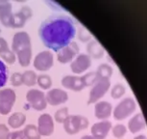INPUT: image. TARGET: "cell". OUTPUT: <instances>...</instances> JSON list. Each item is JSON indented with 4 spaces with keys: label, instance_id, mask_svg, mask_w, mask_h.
<instances>
[{
    "label": "cell",
    "instance_id": "cell-28",
    "mask_svg": "<svg viewBox=\"0 0 147 139\" xmlns=\"http://www.w3.org/2000/svg\"><path fill=\"white\" fill-rule=\"evenodd\" d=\"M82 79H83V82H84L85 87L93 85L94 83L98 80L95 72H90V73L84 74V76H82Z\"/></svg>",
    "mask_w": 147,
    "mask_h": 139
},
{
    "label": "cell",
    "instance_id": "cell-36",
    "mask_svg": "<svg viewBox=\"0 0 147 139\" xmlns=\"http://www.w3.org/2000/svg\"><path fill=\"white\" fill-rule=\"evenodd\" d=\"M81 139H95V138H94L92 135H84V136H82Z\"/></svg>",
    "mask_w": 147,
    "mask_h": 139
},
{
    "label": "cell",
    "instance_id": "cell-33",
    "mask_svg": "<svg viewBox=\"0 0 147 139\" xmlns=\"http://www.w3.org/2000/svg\"><path fill=\"white\" fill-rule=\"evenodd\" d=\"M7 139H26L23 130H15L9 133Z\"/></svg>",
    "mask_w": 147,
    "mask_h": 139
},
{
    "label": "cell",
    "instance_id": "cell-2",
    "mask_svg": "<svg viewBox=\"0 0 147 139\" xmlns=\"http://www.w3.org/2000/svg\"><path fill=\"white\" fill-rule=\"evenodd\" d=\"M12 50L15 52L21 67H28L31 64L33 51L31 37L26 31H18L13 37Z\"/></svg>",
    "mask_w": 147,
    "mask_h": 139
},
{
    "label": "cell",
    "instance_id": "cell-5",
    "mask_svg": "<svg viewBox=\"0 0 147 139\" xmlns=\"http://www.w3.org/2000/svg\"><path fill=\"white\" fill-rule=\"evenodd\" d=\"M26 99L28 104L37 111L44 110L47 107V101L45 93L40 89H30L26 94Z\"/></svg>",
    "mask_w": 147,
    "mask_h": 139
},
{
    "label": "cell",
    "instance_id": "cell-22",
    "mask_svg": "<svg viewBox=\"0 0 147 139\" xmlns=\"http://www.w3.org/2000/svg\"><path fill=\"white\" fill-rule=\"evenodd\" d=\"M37 78L38 74L36 72L32 71V70H27V71L22 73V80H23V84L28 86V87H32L37 84Z\"/></svg>",
    "mask_w": 147,
    "mask_h": 139
},
{
    "label": "cell",
    "instance_id": "cell-20",
    "mask_svg": "<svg viewBox=\"0 0 147 139\" xmlns=\"http://www.w3.org/2000/svg\"><path fill=\"white\" fill-rule=\"evenodd\" d=\"M26 122V116L22 112H15L11 114L8 118V125L10 127L13 129H18L20 127L23 126Z\"/></svg>",
    "mask_w": 147,
    "mask_h": 139
},
{
    "label": "cell",
    "instance_id": "cell-17",
    "mask_svg": "<svg viewBox=\"0 0 147 139\" xmlns=\"http://www.w3.org/2000/svg\"><path fill=\"white\" fill-rule=\"evenodd\" d=\"M113 113V105L109 102H97L94 106V115L99 120H107Z\"/></svg>",
    "mask_w": 147,
    "mask_h": 139
},
{
    "label": "cell",
    "instance_id": "cell-31",
    "mask_svg": "<svg viewBox=\"0 0 147 139\" xmlns=\"http://www.w3.org/2000/svg\"><path fill=\"white\" fill-rule=\"evenodd\" d=\"M78 38L81 42H84V43H87V42L91 41V35L90 33L88 31L85 27H80L78 30Z\"/></svg>",
    "mask_w": 147,
    "mask_h": 139
},
{
    "label": "cell",
    "instance_id": "cell-11",
    "mask_svg": "<svg viewBox=\"0 0 147 139\" xmlns=\"http://www.w3.org/2000/svg\"><path fill=\"white\" fill-rule=\"evenodd\" d=\"M91 66V58L86 53H79L70 63V69L72 73L80 74L85 73Z\"/></svg>",
    "mask_w": 147,
    "mask_h": 139
},
{
    "label": "cell",
    "instance_id": "cell-1",
    "mask_svg": "<svg viewBox=\"0 0 147 139\" xmlns=\"http://www.w3.org/2000/svg\"><path fill=\"white\" fill-rule=\"evenodd\" d=\"M76 35L74 21L68 16L53 15L41 22L38 36L47 48L58 52L72 42Z\"/></svg>",
    "mask_w": 147,
    "mask_h": 139
},
{
    "label": "cell",
    "instance_id": "cell-24",
    "mask_svg": "<svg viewBox=\"0 0 147 139\" xmlns=\"http://www.w3.org/2000/svg\"><path fill=\"white\" fill-rule=\"evenodd\" d=\"M37 84L41 88V90H50L52 86V78L50 76L45 74H40L37 78Z\"/></svg>",
    "mask_w": 147,
    "mask_h": 139
},
{
    "label": "cell",
    "instance_id": "cell-19",
    "mask_svg": "<svg viewBox=\"0 0 147 139\" xmlns=\"http://www.w3.org/2000/svg\"><path fill=\"white\" fill-rule=\"evenodd\" d=\"M144 127H145V121L141 113H138L137 115H135L128 123V129L132 133L140 132Z\"/></svg>",
    "mask_w": 147,
    "mask_h": 139
},
{
    "label": "cell",
    "instance_id": "cell-29",
    "mask_svg": "<svg viewBox=\"0 0 147 139\" xmlns=\"http://www.w3.org/2000/svg\"><path fill=\"white\" fill-rule=\"evenodd\" d=\"M112 132H113V135L115 136V138L121 139V138H123L124 135L126 134L127 129H126V127L124 126V125L117 124L112 129Z\"/></svg>",
    "mask_w": 147,
    "mask_h": 139
},
{
    "label": "cell",
    "instance_id": "cell-3",
    "mask_svg": "<svg viewBox=\"0 0 147 139\" xmlns=\"http://www.w3.org/2000/svg\"><path fill=\"white\" fill-rule=\"evenodd\" d=\"M63 124L65 132L70 135H74L87 129L90 122L83 115H68Z\"/></svg>",
    "mask_w": 147,
    "mask_h": 139
},
{
    "label": "cell",
    "instance_id": "cell-27",
    "mask_svg": "<svg viewBox=\"0 0 147 139\" xmlns=\"http://www.w3.org/2000/svg\"><path fill=\"white\" fill-rule=\"evenodd\" d=\"M68 116V107H62L54 114V120L59 124H63Z\"/></svg>",
    "mask_w": 147,
    "mask_h": 139
},
{
    "label": "cell",
    "instance_id": "cell-23",
    "mask_svg": "<svg viewBox=\"0 0 147 139\" xmlns=\"http://www.w3.org/2000/svg\"><path fill=\"white\" fill-rule=\"evenodd\" d=\"M24 135L26 139H40L41 136L38 130V127L34 124H28L26 125L23 129Z\"/></svg>",
    "mask_w": 147,
    "mask_h": 139
},
{
    "label": "cell",
    "instance_id": "cell-34",
    "mask_svg": "<svg viewBox=\"0 0 147 139\" xmlns=\"http://www.w3.org/2000/svg\"><path fill=\"white\" fill-rule=\"evenodd\" d=\"M10 129L5 124H0V139H7L10 133Z\"/></svg>",
    "mask_w": 147,
    "mask_h": 139
},
{
    "label": "cell",
    "instance_id": "cell-6",
    "mask_svg": "<svg viewBox=\"0 0 147 139\" xmlns=\"http://www.w3.org/2000/svg\"><path fill=\"white\" fill-rule=\"evenodd\" d=\"M111 87L110 79H98L92 85L90 91V97L88 99V104H95L101 98L106 95V93Z\"/></svg>",
    "mask_w": 147,
    "mask_h": 139
},
{
    "label": "cell",
    "instance_id": "cell-26",
    "mask_svg": "<svg viewBox=\"0 0 147 139\" xmlns=\"http://www.w3.org/2000/svg\"><path fill=\"white\" fill-rule=\"evenodd\" d=\"M8 77H9V72L8 68L3 61L0 59V88L6 85L8 81Z\"/></svg>",
    "mask_w": 147,
    "mask_h": 139
},
{
    "label": "cell",
    "instance_id": "cell-35",
    "mask_svg": "<svg viewBox=\"0 0 147 139\" xmlns=\"http://www.w3.org/2000/svg\"><path fill=\"white\" fill-rule=\"evenodd\" d=\"M9 48H9V44H8V42L4 38L0 37V54L8 50Z\"/></svg>",
    "mask_w": 147,
    "mask_h": 139
},
{
    "label": "cell",
    "instance_id": "cell-12",
    "mask_svg": "<svg viewBox=\"0 0 147 139\" xmlns=\"http://www.w3.org/2000/svg\"><path fill=\"white\" fill-rule=\"evenodd\" d=\"M33 16V11L29 6L27 5H23L21 8L16 13H13V25L12 28L18 29V28H22L25 25L26 21L29 18H31Z\"/></svg>",
    "mask_w": 147,
    "mask_h": 139
},
{
    "label": "cell",
    "instance_id": "cell-25",
    "mask_svg": "<svg viewBox=\"0 0 147 139\" xmlns=\"http://www.w3.org/2000/svg\"><path fill=\"white\" fill-rule=\"evenodd\" d=\"M126 92V88L122 83H116L115 85L113 86L112 90H111V96H112L113 99H120L122 96L125 94Z\"/></svg>",
    "mask_w": 147,
    "mask_h": 139
},
{
    "label": "cell",
    "instance_id": "cell-21",
    "mask_svg": "<svg viewBox=\"0 0 147 139\" xmlns=\"http://www.w3.org/2000/svg\"><path fill=\"white\" fill-rule=\"evenodd\" d=\"M95 73L98 79H110L111 76H113V70L112 68V66L109 65V64L103 63L98 66Z\"/></svg>",
    "mask_w": 147,
    "mask_h": 139
},
{
    "label": "cell",
    "instance_id": "cell-37",
    "mask_svg": "<svg viewBox=\"0 0 147 139\" xmlns=\"http://www.w3.org/2000/svg\"><path fill=\"white\" fill-rule=\"evenodd\" d=\"M134 139H147V137L145 135H142V134H140V135H138V136H136V137Z\"/></svg>",
    "mask_w": 147,
    "mask_h": 139
},
{
    "label": "cell",
    "instance_id": "cell-4",
    "mask_svg": "<svg viewBox=\"0 0 147 139\" xmlns=\"http://www.w3.org/2000/svg\"><path fill=\"white\" fill-rule=\"evenodd\" d=\"M136 110V102L134 99L126 98L123 99L113 109V118L115 120L121 121L131 116Z\"/></svg>",
    "mask_w": 147,
    "mask_h": 139
},
{
    "label": "cell",
    "instance_id": "cell-14",
    "mask_svg": "<svg viewBox=\"0 0 147 139\" xmlns=\"http://www.w3.org/2000/svg\"><path fill=\"white\" fill-rule=\"evenodd\" d=\"M13 6L8 1L0 2V23L5 27L12 28L13 25Z\"/></svg>",
    "mask_w": 147,
    "mask_h": 139
},
{
    "label": "cell",
    "instance_id": "cell-15",
    "mask_svg": "<svg viewBox=\"0 0 147 139\" xmlns=\"http://www.w3.org/2000/svg\"><path fill=\"white\" fill-rule=\"evenodd\" d=\"M111 129H112V123L110 121H100L98 123L92 125V127L90 129L91 135L95 139H105L107 137Z\"/></svg>",
    "mask_w": 147,
    "mask_h": 139
},
{
    "label": "cell",
    "instance_id": "cell-8",
    "mask_svg": "<svg viewBox=\"0 0 147 139\" xmlns=\"http://www.w3.org/2000/svg\"><path fill=\"white\" fill-rule=\"evenodd\" d=\"M54 64V55L50 50H42L34 58V68L40 72L49 71Z\"/></svg>",
    "mask_w": 147,
    "mask_h": 139
},
{
    "label": "cell",
    "instance_id": "cell-16",
    "mask_svg": "<svg viewBox=\"0 0 147 139\" xmlns=\"http://www.w3.org/2000/svg\"><path fill=\"white\" fill-rule=\"evenodd\" d=\"M61 83L65 89L75 92L82 91L83 89L86 88L84 82H83L82 76H65L61 80Z\"/></svg>",
    "mask_w": 147,
    "mask_h": 139
},
{
    "label": "cell",
    "instance_id": "cell-7",
    "mask_svg": "<svg viewBox=\"0 0 147 139\" xmlns=\"http://www.w3.org/2000/svg\"><path fill=\"white\" fill-rule=\"evenodd\" d=\"M16 92L11 88H5L0 90V114L8 115L11 113L16 102Z\"/></svg>",
    "mask_w": 147,
    "mask_h": 139
},
{
    "label": "cell",
    "instance_id": "cell-30",
    "mask_svg": "<svg viewBox=\"0 0 147 139\" xmlns=\"http://www.w3.org/2000/svg\"><path fill=\"white\" fill-rule=\"evenodd\" d=\"M0 57H1L2 59H3V61H5L7 64H9V65H13L16 61V55L15 54V52L10 48L5 52H3V53L0 54Z\"/></svg>",
    "mask_w": 147,
    "mask_h": 139
},
{
    "label": "cell",
    "instance_id": "cell-9",
    "mask_svg": "<svg viewBox=\"0 0 147 139\" xmlns=\"http://www.w3.org/2000/svg\"><path fill=\"white\" fill-rule=\"evenodd\" d=\"M79 46L76 42L72 41L65 48L60 49L57 53V59L61 64H67L71 63L75 59V57L79 54Z\"/></svg>",
    "mask_w": 147,
    "mask_h": 139
},
{
    "label": "cell",
    "instance_id": "cell-32",
    "mask_svg": "<svg viewBox=\"0 0 147 139\" xmlns=\"http://www.w3.org/2000/svg\"><path fill=\"white\" fill-rule=\"evenodd\" d=\"M11 83L15 87H19L23 84V80H22V74L20 73H13L11 76Z\"/></svg>",
    "mask_w": 147,
    "mask_h": 139
},
{
    "label": "cell",
    "instance_id": "cell-13",
    "mask_svg": "<svg viewBox=\"0 0 147 139\" xmlns=\"http://www.w3.org/2000/svg\"><path fill=\"white\" fill-rule=\"evenodd\" d=\"M47 104H49L52 106L65 104L68 101V94L65 90L60 88H53L48 90L45 94Z\"/></svg>",
    "mask_w": 147,
    "mask_h": 139
},
{
    "label": "cell",
    "instance_id": "cell-18",
    "mask_svg": "<svg viewBox=\"0 0 147 139\" xmlns=\"http://www.w3.org/2000/svg\"><path fill=\"white\" fill-rule=\"evenodd\" d=\"M87 51L88 56L90 58L92 57L94 59H100L104 56L105 53L103 46L96 40H91L88 42L87 44Z\"/></svg>",
    "mask_w": 147,
    "mask_h": 139
},
{
    "label": "cell",
    "instance_id": "cell-10",
    "mask_svg": "<svg viewBox=\"0 0 147 139\" xmlns=\"http://www.w3.org/2000/svg\"><path fill=\"white\" fill-rule=\"evenodd\" d=\"M38 130L40 136H50L54 132V119L49 113H43L38 119Z\"/></svg>",
    "mask_w": 147,
    "mask_h": 139
}]
</instances>
